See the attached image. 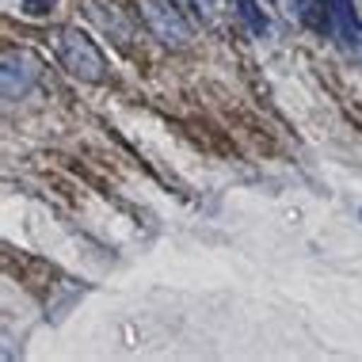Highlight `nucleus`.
Returning a JSON list of instances; mask_svg holds the SVG:
<instances>
[{"label": "nucleus", "mask_w": 362, "mask_h": 362, "mask_svg": "<svg viewBox=\"0 0 362 362\" xmlns=\"http://www.w3.org/2000/svg\"><path fill=\"white\" fill-rule=\"evenodd\" d=\"M141 19L149 23V31L168 46H187L191 42V23L183 19V12L172 0H138Z\"/></svg>", "instance_id": "nucleus-1"}, {"label": "nucleus", "mask_w": 362, "mask_h": 362, "mask_svg": "<svg viewBox=\"0 0 362 362\" xmlns=\"http://www.w3.org/2000/svg\"><path fill=\"white\" fill-rule=\"evenodd\" d=\"M62 62L65 69L81 81H103L107 76V62L103 54L95 50V42L81 31H62Z\"/></svg>", "instance_id": "nucleus-2"}, {"label": "nucleus", "mask_w": 362, "mask_h": 362, "mask_svg": "<svg viewBox=\"0 0 362 362\" xmlns=\"http://www.w3.org/2000/svg\"><path fill=\"white\" fill-rule=\"evenodd\" d=\"M38 76V62L31 54H8L4 57V100H19Z\"/></svg>", "instance_id": "nucleus-3"}, {"label": "nucleus", "mask_w": 362, "mask_h": 362, "mask_svg": "<svg viewBox=\"0 0 362 362\" xmlns=\"http://www.w3.org/2000/svg\"><path fill=\"white\" fill-rule=\"evenodd\" d=\"M320 4H325V23L336 27L347 46H358L362 42V23L355 16V0H320Z\"/></svg>", "instance_id": "nucleus-4"}, {"label": "nucleus", "mask_w": 362, "mask_h": 362, "mask_svg": "<svg viewBox=\"0 0 362 362\" xmlns=\"http://www.w3.org/2000/svg\"><path fill=\"white\" fill-rule=\"evenodd\" d=\"M237 4H240V16L252 23V31H259V35L267 31V19H263V16L256 12V0H237Z\"/></svg>", "instance_id": "nucleus-5"}, {"label": "nucleus", "mask_w": 362, "mask_h": 362, "mask_svg": "<svg viewBox=\"0 0 362 362\" xmlns=\"http://www.w3.org/2000/svg\"><path fill=\"white\" fill-rule=\"evenodd\" d=\"M54 4H57V0H23V12L27 16H46Z\"/></svg>", "instance_id": "nucleus-6"}]
</instances>
